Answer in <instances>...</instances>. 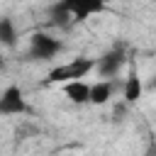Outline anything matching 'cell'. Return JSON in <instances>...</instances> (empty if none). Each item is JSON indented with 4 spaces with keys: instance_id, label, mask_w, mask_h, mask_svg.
<instances>
[{
    "instance_id": "52a82bcc",
    "label": "cell",
    "mask_w": 156,
    "mask_h": 156,
    "mask_svg": "<svg viewBox=\"0 0 156 156\" xmlns=\"http://www.w3.org/2000/svg\"><path fill=\"white\" fill-rule=\"evenodd\" d=\"M63 95L73 105H85V102H90V83H85V80L63 83Z\"/></svg>"
},
{
    "instance_id": "6da1fadb",
    "label": "cell",
    "mask_w": 156,
    "mask_h": 156,
    "mask_svg": "<svg viewBox=\"0 0 156 156\" xmlns=\"http://www.w3.org/2000/svg\"><path fill=\"white\" fill-rule=\"evenodd\" d=\"M98 68V58H90V56H78V58H71L68 63H58L54 66L44 83L46 85H63V83H71V80H83L88 73H93Z\"/></svg>"
},
{
    "instance_id": "5b68a950",
    "label": "cell",
    "mask_w": 156,
    "mask_h": 156,
    "mask_svg": "<svg viewBox=\"0 0 156 156\" xmlns=\"http://www.w3.org/2000/svg\"><path fill=\"white\" fill-rule=\"evenodd\" d=\"M27 110H29V105L24 100L22 88L15 85V83L7 85L2 90V95H0V115H5V117H10V115H24Z\"/></svg>"
},
{
    "instance_id": "7a4b0ae2",
    "label": "cell",
    "mask_w": 156,
    "mask_h": 156,
    "mask_svg": "<svg viewBox=\"0 0 156 156\" xmlns=\"http://www.w3.org/2000/svg\"><path fill=\"white\" fill-rule=\"evenodd\" d=\"M107 10V0H58L54 5V22L61 17H71L73 22H88L95 15H102Z\"/></svg>"
},
{
    "instance_id": "9c48e42d",
    "label": "cell",
    "mask_w": 156,
    "mask_h": 156,
    "mask_svg": "<svg viewBox=\"0 0 156 156\" xmlns=\"http://www.w3.org/2000/svg\"><path fill=\"white\" fill-rule=\"evenodd\" d=\"M0 44L5 49H12L17 44V29H15V22L10 17H2L0 20Z\"/></svg>"
},
{
    "instance_id": "3957f363",
    "label": "cell",
    "mask_w": 156,
    "mask_h": 156,
    "mask_svg": "<svg viewBox=\"0 0 156 156\" xmlns=\"http://www.w3.org/2000/svg\"><path fill=\"white\" fill-rule=\"evenodd\" d=\"M63 51V41L54 34H46V32H34L29 37V58L34 61H51L54 56H58Z\"/></svg>"
},
{
    "instance_id": "ba28073f",
    "label": "cell",
    "mask_w": 156,
    "mask_h": 156,
    "mask_svg": "<svg viewBox=\"0 0 156 156\" xmlns=\"http://www.w3.org/2000/svg\"><path fill=\"white\" fill-rule=\"evenodd\" d=\"M112 90H115V83H112L110 78L93 83V85H90V102H93V105H105V102L112 98Z\"/></svg>"
},
{
    "instance_id": "30bf717a",
    "label": "cell",
    "mask_w": 156,
    "mask_h": 156,
    "mask_svg": "<svg viewBox=\"0 0 156 156\" xmlns=\"http://www.w3.org/2000/svg\"><path fill=\"white\" fill-rule=\"evenodd\" d=\"M149 88H151V90H156V71H154V76H151V83H149Z\"/></svg>"
},
{
    "instance_id": "277c9868",
    "label": "cell",
    "mask_w": 156,
    "mask_h": 156,
    "mask_svg": "<svg viewBox=\"0 0 156 156\" xmlns=\"http://www.w3.org/2000/svg\"><path fill=\"white\" fill-rule=\"evenodd\" d=\"M127 63V46L124 44H115L112 49H107L100 58H98V73L102 78H115Z\"/></svg>"
},
{
    "instance_id": "8992f818",
    "label": "cell",
    "mask_w": 156,
    "mask_h": 156,
    "mask_svg": "<svg viewBox=\"0 0 156 156\" xmlns=\"http://www.w3.org/2000/svg\"><path fill=\"white\" fill-rule=\"evenodd\" d=\"M141 93H144L141 76H139V71H136V68H132V71L127 73V78H124V88H122L124 102H127V105H134V102H139Z\"/></svg>"
}]
</instances>
